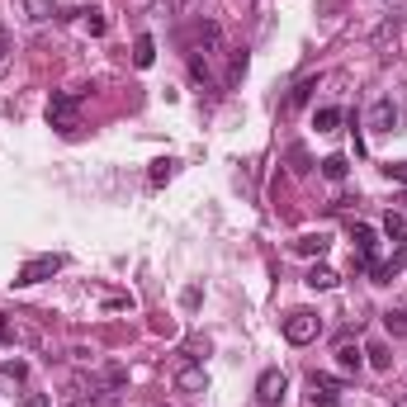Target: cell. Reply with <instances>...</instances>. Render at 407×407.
<instances>
[{
    "label": "cell",
    "instance_id": "6da1fadb",
    "mask_svg": "<svg viewBox=\"0 0 407 407\" xmlns=\"http://www.w3.org/2000/svg\"><path fill=\"white\" fill-rule=\"evenodd\" d=\"M47 124L57 133H76L81 128V90H52L47 100Z\"/></svg>",
    "mask_w": 407,
    "mask_h": 407
},
{
    "label": "cell",
    "instance_id": "7a4b0ae2",
    "mask_svg": "<svg viewBox=\"0 0 407 407\" xmlns=\"http://www.w3.org/2000/svg\"><path fill=\"white\" fill-rule=\"evenodd\" d=\"M66 266V256H57V251H47V256H33V261H24L19 266V275H15V289H29V284H43V280H52L57 270Z\"/></svg>",
    "mask_w": 407,
    "mask_h": 407
},
{
    "label": "cell",
    "instance_id": "3957f363",
    "mask_svg": "<svg viewBox=\"0 0 407 407\" xmlns=\"http://www.w3.org/2000/svg\"><path fill=\"white\" fill-rule=\"evenodd\" d=\"M317 331H322V317L313 308H294V313L284 317V341H294V346L317 341Z\"/></svg>",
    "mask_w": 407,
    "mask_h": 407
},
{
    "label": "cell",
    "instance_id": "277c9868",
    "mask_svg": "<svg viewBox=\"0 0 407 407\" xmlns=\"http://www.w3.org/2000/svg\"><path fill=\"white\" fill-rule=\"evenodd\" d=\"M284 393H289V379H284V370H266V374L256 379V403H261V407H280Z\"/></svg>",
    "mask_w": 407,
    "mask_h": 407
},
{
    "label": "cell",
    "instance_id": "5b68a950",
    "mask_svg": "<svg viewBox=\"0 0 407 407\" xmlns=\"http://www.w3.org/2000/svg\"><path fill=\"white\" fill-rule=\"evenodd\" d=\"M393 124H398V105H393V95H379L370 105V128L374 133H393Z\"/></svg>",
    "mask_w": 407,
    "mask_h": 407
},
{
    "label": "cell",
    "instance_id": "8992f818",
    "mask_svg": "<svg viewBox=\"0 0 407 407\" xmlns=\"http://www.w3.org/2000/svg\"><path fill=\"white\" fill-rule=\"evenodd\" d=\"M175 389L180 393H208V370H204L199 360H189L180 374H175Z\"/></svg>",
    "mask_w": 407,
    "mask_h": 407
},
{
    "label": "cell",
    "instance_id": "52a82bcc",
    "mask_svg": "<svg viewBox=\"0 0 407 407\" xmlns=\"http://www.w3.org/2000/svg\"><path fill=\"white\" fill-rule=\"evenodd\" d=\"M350 242H355V251H360V261L370 266V261H379L374 251H379V237H374V228L370 223H350Z\"/></svg>",
    "mask_w": 407,
    "mask_h": 407
},
{
    "label": "cell",
    "instance_id": "ba28073f",
    "mask_svg": "<svg viewBox=\"0 0 407 407\" xmlns=\"http://www.w3.org/2000/svg\"><path fill=\"white\" fill-rule=\"evenodd\" d=\"M384 237H389L393 247H403V242H407V213L389 208V213H384Z\"/></svg>",
    "mask_w": 407,
    "mask_h": 407
},
{
    "label": "cell",
    "instance_id": "9c48e42d",
    "mask_svg": "<svg viewBox=\"0 0 407 407\" xmlns=\"http://www.w3.org/2000/svg\"><path fill=\"white\" fill-rule=\"evenodd\" d=\"M152 62H157V38H152V33H142L138 43H133V66H138V71H147Z\"/></svg>",
    "mask_w": 407,
    "mask_h": 407
},
{
    "label": "cell",
    "instance_id": "30bf717a",
    "mask_svg": "<svg viewBox=\"0 0 407 407\" xmlns=\"http://www.w3.org/2000/svg\"><path fill=\"white\" fill-rule=\"evenodd\" d=\"M327 247H331V242H327V232H303V237L294 242V251H298V256H327Z\"/></svg>",
    "mask_w": 407,
    "mask_h": 407
},
{
    "label": "cell",
    "instance_id": "8fae6325",
    "mask_svg": "<svg viewBox=\"0 0 407 407\" xmlns=\"http://www.w3.org/2000/svg\"><path fill=\"white\" fill-rule=\"evenodd\" d=\"M194 43H199V47H208V52H218V47H223V29L213 24V19H204L199 29H194Z\"/></svg>",
    "mask_w": 407,
    "mask_h": 407
},
{
    "label": "cell",
    "instance_id": "7c38bea8",
    "mask_svg": "<svg viewBox=\"0 0 407 407\" xmlns=\"http://www.w3.org/2000/svg\"><path fill=\"white\" fill-rule=\"evenodd\" d=\"M360 355H365V350H360V346H350V341L336 346V365H341L346 374H360Z\"/></svg>",
    "mask_w": 407,
    "mask_h": 407
},
{
    "label": "cell",
    "instance_id": "4fadbf2b",
    "mask_svg": "<svg viewBox=\"0 0 407 407\" xmlns=\"http://www.w3.org/2000/svg\"><path fill=\"white\" fill-rule=\"evenodd\" d=\"M19 10H24V19H33V24H43V19L57 15V5H52V0H19Z\"/></svg>",
    "mask_w": 407,
    "mask_h": 407
},
{
    "label": "cell",
    "instance_id": "5bb4252c",
    "mask_svg": "<svg viewBox=\"0 0 407 407\" xmlns=\"http://www.w3.org/2000/svg\"><path fill=\"white\" fill-rule=\"evenodd\" d=\"M341 119H346V110L327 105V110H317V114H313V128H317V133H336V128H341Z\"/></svg>",
    "mask_w": 407,
    "mask_h": 407
},
{
    "label": "cell",
    "instance_id": "9a60e30c",
    "mask_svg": "<svg viewBox=\"0 0 407 407\" xmlns=\"http://www.w3.org/2000/svg\"><path fill=\"white\" fill-rule=\"evenodd\" d=\"M336 284H341V275H336L331 266H313L308 270V289H336Z\"/></svg>",
    "mask_w": 407,
    "mask_h": 407
},
{
    "label": "cell",
    "instance_id": "2e32d148",
    "mask_svg": "<svg viewBox=\"0 0 407 407\" xmlns=\"http://www.w3.org/2000/svg\"><path fill=\"white\" fill-rule=\"evenodd\" d=\"M322 175H327V180H346V175H350V161H346L341 152H331V157H322Z\"/></svg>",
    "mask_w": 407,
    "mask_h": 407
},
{
    "label": "cell",
    "instance_id": "e0dca14e",
    "mask_svg": "<svg viewBox=\"0 0 407 407\" xmlns=\"http://www.w3.org/2000/svg\"><path fill=\"white\" fill-rule=\"evenodd\" d=\"M313 90H317V76L298 81L294 90H289V110H298V105H308V100H313Z\"/></svg>",
    "mask_w": 407,
    "mask_h": 407
},
{
    "label": "cell",
    "instance_id": "ac0fdd59",
    "mask_svg": "<svg viewBox=\"0 0 407 407\" xmlns=\"http://www.w3.org/2000/svg\"><path fill=\"white\" fill-rule=\"evenodd\" d=\"M365 355H370L374 370H393V355H389V346H384V341H370V346H365Z\"/></svg>",
    "mask_w": 407,
    "mask_h": 407
},
{
    "label": "cell",
    "instance_id": "d6986e66",
    "mask_svg": "<svg viewBox=\"0 0 407 407\" xmlns=\"http://www.w3.org/2000/svg\"><path fill=\"white\" fill-rule=\"evenodd\" d=\"M384 327H389L393 336H407V313H398V308H389V313H384Z\"/></svg>",
    "mask_w": 407,
    "mask_h": 407
},
{
    "label": "cell",
    "instance_id": "ffe728a7",
    "mask_svg": "<svg viewBox=\"0 0 407 407\" xmlns=\"http://www.w3.org/2000/svg\"><path fill=\"white\" fill-rule=\"evenodd\" d=\"M313 407H341V389H313Z\"/></svg>",
    "mask_w": 407,
    "mask_h": 407
},
{
    "label": "cell",
    "instance_id": "44dd1931",
    "mask_svg": "<svg viewBox=\"0 0 407 407\" xmlns=\"http://www.w3.org/2000/svg\"><path fill=\"white\" fill-rule=\"evenodd\" d=\"M171 175H175V161H166V157H161V161H152V185H166Z\"/></svg>",
    "mask_w": 407,
    "mask_h": 407
},
{
    "label": "cell",
    "instance_id": "7402d4cb",
    "mask_svg": "<svg viewBox=\"0 0 407 407\" xmlns=\"http://www.w3.org/2000/svg\"><path fill=\"white\" fill-rule=\"evenodd\" d=\"M242 71H247V52H232V66H228V85H237V81H242Z\"/></svg>",
    "mask_w": 407,
    "mask_h": 407
},
{
    "label": "cell",
    "instance_id": "603a6c76",
    "mask_svg": "<svg viewBox=\"0 0 407 407\" xmlns=\"http://www.w3.org/2000/svg\"><path fill=\"white\" fill-rule=\"evenodd\" d=\"M10 52H15V43H10V29H5V24H0V71H5V66H10Z\"/></svg>",
    "mask_w": 407,
    "mask_h": 407
},
{
    "label": "cell",
    "instance_id": "cb8c5ba5",
    "mask_svg": "<svg viewBox=\"0 0 407 407\" xmlns=\"http://www.w3.org/2000/svg\"><path fill=\"white\" fill-rule=\"evenodd\" d=\"M189 76H194V81H208V62H204L199 52H189Z\"/></svg>",
    "mask_w": 407,
    "mask_h": 407
},
{
    "label": "cell",
    "instance_id": "d4e9b609",
    "mask_svg": "<svg viewBox=\"0 0 407 407\" xmlns=\"http://www.w3.org/2000/svg\"><path fill=\"white\" fill-rule=\"evenodd\" d=\"M384 175H389V180H398V185H407V161H389V166H384Z\"/></svg>",
    "mask_w": 407,
    "mask_h": 407
},
{
    "label": "cell",
    "instance_id": "484cf974",
    "mask_svg": "<svg viewBox=\"0 0 407 407\" xmlns=\"http://www.w3.org/2000/svg\"><path fill=\"white\" fill-rule=\"evenodd\" d=\"M308 384H313V389H341V379H331V374H308Z\"/></svg>",
    "mask_w": 407,
    "mask_h": 407
},
{
    "label": "cell",
    "instance_id": "4316f807",
    "mask_svg": "<svg viewBox=\"0 0 407 407\" xmlns=\"http://www.w3.org/2000/svg\"><path fill=\"white\" fill-rule=\"evenodd\" d=\"M85 29L100 38V33H105V15H100V10H90V15H85Z\"/></svg>",
    "mask_w": 407,
    "mask_h": 407
},
{
    "label": "cell",
    "instance_id": "83f0119b",
    "mask_svg": "<svg viewBox=\"0 0 407 407\" xmlns=\"http://www.w3.org/2000/svg\"><path fill=\"white\" fill-rule=\"evenodd\" d=\"M180 303H185V308H199V284H189V289H180Z\"/></svg>",
    "mask_w": 407,
    "mask_h": 407
},
{
    "label": "cell",
    "instance_id": "f1b7e54d",
    "mask_svg": "<svg viewBox=\"0 0 407 407\" xmlns=\"http://www.w3.org/2000/svg\"><path fill=\"white\" fill-rule=\"evenodd\" d=\"M24 407H52V398H47V393H29V398H24Z\"/></svg>",
    "mask_w": 407,
    "mask_h": 407
},
{
    "label": "cell",
    "instance_id": "f546056e",
    "mask_svg": "<svg viewBox=\"0 0 407 407\" xmlns=\"http://www.w3.org/2000/svg\"><path fill=\"white\" fill-rule=\"evenodd\" d=\"M5 374H10V379H24V374H29V365H19V360H10V365H5Z\"/></svg>",
    "mask_w": 407,
    "mask_h": 407
},
{
    "label": "cell",
    "instance_id": "4dcf8cb0",
    "mask_svg": "<svg viewBox=\"0 0 407 407\" xmlns=\"http://www.w3.org/2000/svg\"><path fill=\"white\" fill-rule=\"evenodd\" d=\"M10 341H15V331H10L5 322H0V346H10Z\"/></svg>",
    "mask_w": 407,
    "mask_h": 407
},
{
    "label": "cell",
    "instance_id": "1f68e13d",
    "mask_svg": "<svg viewBox=\"0 0 407 407\" xmlns=\"http://www.w3.org/2000/svg\"><path fill=\"white\" fill-rule=\"evenodd\" d=\"M398 407H407V398H398Z\"/></svg>",
    "mask_w": 407,
    "mask_h": 407
},
{
    "label": "cell",
    "instance_id": "d6a6232c",
    "mask_svg": "<svg viewBox=\"0 0 407 407\" xmlns=\"http://www.w3.org/2000/svg\"><path fill=\"white\" fill-rule=\"evenodd\" d=\"M403 204H407V194H403Z\"/></svg>",
    "mask_w": 407,
    "mask_h": 407
}]
</instances>
